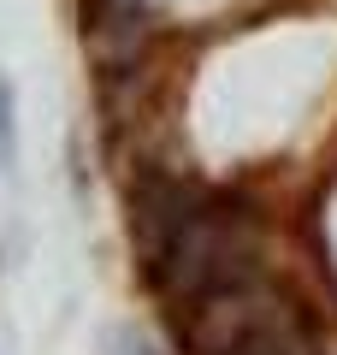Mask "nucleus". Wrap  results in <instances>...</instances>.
Here are the masks:
<instances>
[{
  "label": "nucleus",
  "mask_w": 337,
  "mask_h": 355,
  "mask_svg": "<svg viewBox=\"0 0 337 355\" xmlns=\"http://www.w3.org/2000/svg\"><path fill=\"white\" fill-rule=\"evenodd\" d=\"M213 196L201 190V184H184V178H142L137 190H130V243H137L142 254V272H160L166 254L178 249V237H184L189 225H196L201 214H207Z\"/></svg>",
  "instance_id": "obj_1"
},
{
  "label": "nucleus",
  "mask_w": 337,
  "mask_h": 355,
  "mask_svg": "<svg viewBox=\"0 0 337 355\" xmlns=\"http://www.w3.org/2000/svg\"><path fill=\"white\" fill-rule=\"evenodd\" d=\"M231 355H313V331H308V320L284 302L261 331H249Z\"/></svg>",
  "instance_id": "obj_2"
},
{
  "label": "nucleus",
  "mask_w": 337,
  "mask_h": 355,
  "mask_svg": "<svg viewBox=\"0 0 337 355\" xmlns=\"http://www.w3.org/2000/svg\"><path fill=\"white\" fill-rule=\"evenodd\" d=\"M18 160V119H12V83L0 77V166Z\"/></svg>",
  "instance_id": "obj_3"
}]
</instances>
